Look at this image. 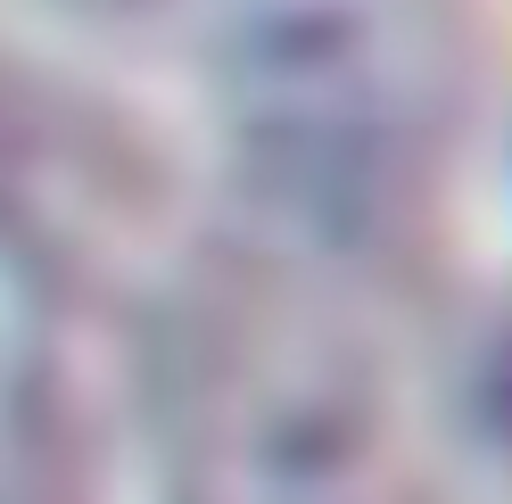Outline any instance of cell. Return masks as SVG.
Segmentation results:
<instances>
[{"label":"cell","mask_w":512,"mask_h":504,"mask_svg":"<svg viewBox=\"0 0 512 504\" xmlns=\"http://www.w3.org/2000/svg\"><path fill=\"white\" fill-rule=\"evenodd\" d=\"M207 75L256 182L323 232L430 191L463 116L455 0H223Z\"/></svg>","instance_id":"cell-1"},{"label":"cell","mask_w":512,"mask_h":504,"mask_svg":"<svg viewBox=\"0 0 512 504\" xmlns=\"http://www.w3.org/2000/svg\"><path fill=\"white\" fill-rule=\"evenodd\" d=\"M199 504H397L372 381L298 339L223 364L199 414Z\"/></svg>","instance_id":"cell-2"}]
</instances>
